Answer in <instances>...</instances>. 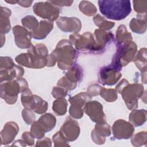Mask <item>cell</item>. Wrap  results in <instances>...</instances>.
<instances>
[{
  "mask_svg": "<svg viewBox=\"0 0 147 147\" xmlns=\"http://www.w3.org/2000/svg\"><path fill=\"white\" fill-rule=\"evenodd\" d=\"M52 54L58 60V67L61 69L69 68L74 64L77 57V52L67 40H61Z\"/></svg>",
  "mask_w": 147,
  "mask_h": 147,
  "instance_id": "obj_2",
  "label": "cell"
},
{
  "mask_svg": "<svg viewBox=\"0 0 147 147\" xmlns=\"http://www.w3.org/2000/svg\"><path fill=\"white\" fill-rule=\"evenodd\" d=\"M144 86L141 84L127 83L119 92L129 109L137 107L138 99L143 95Z\"/></svg>",
  "mask_w": 147,
  "mask_h": 147,
  "instance_id": "obj_5",
  "label": "cell"
},
{
  "mask_svg": "<svg viewBox=\"0 0 147 147\" xmlns=\"http://www.w3.org/2000/svg\"><path fill=\"white\" fill-rule=\"evenodd\" d=\"M134 131L133 125L122 119L117 120L113 126L114 136L118 139H127L132 135Z\"/></svg>",
  "mask_w": 147,
  "mask_h": 147,
  "instance_id": "obj_10",
  "label": "cell"
},
{
  "mask_svg": "<svg viewBox=\"0 0 147 147\" xmlns=\"http://www.w3.org/2000/svg\"><path fill=\"white\" fill-rule=\"evenodd\" d=\"M56 118L50 113H47L41 116L37 123L44 132L51 130L56 125Z\"/></svg>",
  "mask_w": 147,
  "mask_h": 147,
  "instance_id": "obj_15",
  "label": "cell"
},
{
  "mask_svg": "<svg viewBox=\"0 0 147 147\" xmlns=\"http://www.w3.org/2000/svg\"><path fill=\"white\" fill-rule=\"evenodd\" d=\"M82 68L79 65L74 66L68 72L66 73L65 78L70 82L74 83H76L79 82L82 76Z\"/></svg>",
  "mask_w": 147,
  "mask_h": 147,
  "instance_id": "obj_20",
  "label": "cell"
},
{
  "mask_svg": "<svg viewBox=\"0 0 147 147\" xmlns=\"http://www.w3.org/2000/svg\"><path fill=\"white\" fill-rule=\"evenodd\" d=\"M22 25L32 30V32H34L38 26V23L36 18L32 16H28L24 17L21 20ZM31 32V33H32Z\"/></svg>",
  "mask_w": 147,
  "mask_h": 147,
  "instance_id": "obj_24",
  "label": "cell"
},
{
  "mask_svg": "<svg viewBox=\"0 0 147 147\" xmlns=\"http://www.w3.org/2000/svg\"><path fill=\"white\" fill-rule=\"evenodd\" d=\"M94 21L96 25L99 26L101 29H111L114 25V23L113 22H110L105 19L103 17L100 16L99 14L95 16L94 18Z\"/></svg>",
  "mask_w": 147,
  "mask_h": 147,
  "instance_id": "obj_25",
  "label": "cell"
},
{
  "mask_svg": "<svg viewBox=\"0 0 147 147\" xmlns=\"http://www.w3.org/2000/svg\"><path fill=\"white\" fill-rule=\"evenodd\" d=\"M131 30L136 33H144L146 31V19L133 18L130 24Z\"/></svg>",
  "mask_w": 147,
  "mask_h": 147,
  "instance_id": "obj_19",
  "label": "cell"
},
{
  "mask_svg": "<svg viewBox=\"0 0 147 147\" xmlns=\"http://www.w3.org/2000/svg\"><path fill=\"white\" fill-rule=\"evenodd\" d=\"M13 31L17 47L24 49L31 46L30 38L32 35L30 32L19 25L15 26L13 29Z\"/></svg>",
  "mask_w": 147,
  "mask_h": 147,
  "instance_id": "obj_12",
  "label": "cell"
},
{
  "mask_svg": "<svg viewBox=\"0 0 147 147\" xmlns=\"http://www.w3.org/2000/svg\"><path fill=\"white\" fill-rule=\"evenodd\" d=\"M53 24L52 22L41 21L37 29L31 33L32 36L36 39H43L52 29Z\"/></svg>",
  "mask_w": 147,
  "mask_h": 147,
  "instance_id": "obj_14",
  "label": "cell"
},
{
  "mask_svg": "<svg viewBox=\"0 0 147 147\" xmlns=\"http://www.w3.org/2000/svg\"><path fill=\"white\" fill-rule=\"evenodd\" d=\"M146 49L145 48L141 49L137 55L134 60L136 66L142 71V74H146Z\"/></svg>",
  "mask_w": 147,
  "mask_h": 147,
  "instance_id": "obj_18",
  "label": "cell"
},
{
  "mask_svg": "<svg viewBox=\"0 0 147 147\" xmlns=\"http://www.w3.org/2000/svg\"><path fill=\"white\" fill-rule=\"evenodd\" d=\"M67 102L65 99H59L55 100L53 103V110L57 115H63L67 111Z\"/></svg>",
  "mask_w": 147,
  "mask_h": 147,
  "instance_id": "obj_23",
  "label": "cell"
},
{
  "mask_svg": "<svg viewBox=\"0 0 147 147\" xmlns=\"http://www.w3.org/2000/svg\"><path fill=\"white\" fill-rule=\"evenodd\" d=\"M133 3L134 10L138 13L137 14L146 15V1H133Z\"/></svg>",
  "mask_w": 147,
  "mask_h": 147,
  "instance_id": "obj_27",
  "label": "cell"
},
{
  "mask_svg": "<svg viewBox=\"0 0 147 147\" xmlns=\"http://www.w3.org/2000/svg\"><path fill=\"white\" fill-rule=\"evenodd\" d=\"M82 107L72 105L69 108L70 115L75 118H80L83 115V110L81 108Z\"/></svg>",
  "mask_w": 147,
  "mask_h": 147,
  "instance_id": "obj_28",
  "label": "cell"
},
{
  "mask_svg": "<svg viewBox=\"0 0 147 147\" xmlns=\"http://www.w3.org/2000/svg\"><path fill=\"white\" fill-rule=\"evenodd\" d=\"M70 40L78 50L94 51V40L92 34L90 32H86L82 36L76 34H72L70 36Z\"/></svg>",
  "mask_w": 147,
  "mask_h": 147,
  "instance_id": "obj_8",
  "label": "cell"
},
{
  "mask_svg": "<svg viewBox=\"0 0 147 147\" xmlns=\"http://www.w3.org/2000/svg\"><path fill=\"white\" fill-rule=\"evenodd\" d=\"M54 98H62L66 96L67 90L62 87H55L53 88L52 92Z\"/></svg>",
  "mask_w": 147,
  "mask_h": 147,
  "instance_id": "obj_29",
  "label": "cell"
},
{
  "mask_svg": "<svg viewBox=\"0 0 147 147\" xmlns=\"http://www.w3.org/2000/svg\"><path fill=\"white\" fill-rule=\"evenodd\" d=\"M100 96L107 102H114L117 99V94L114 89H106L102 88L100 91Z\"/></svg>",
  "mask_w": 147,
  "mask_h": 147,
  "instance_id": "obj_26",
  "label": "cell"
},
{
  "mask_svg": "<svg viewBox=\"0 0 147 147\" xmlns=\"http://www.w3.org/2000/svg\"><path fill=\"white\" fill-rule=\"evenodd\" d=\"M59 131L66 137L65 138L71 141L77 138L80 133V128L76 121L67 117Z\"/></svg>",
  "mask_w": 147,
  "mask_h": 147,
  "instance_id": "obj_11",
  "label": "cell"
},
{
  "mask_svg": "<svg viewBox=\"0 0 147 147\" xmlns=\"http://www.w3.org/2000/svg\"><path fill=\"white\" fill-rule=\"evenodd\" d=\"M91 99V96L88 94L81 92L72 98H70L69 101L72 105L82 107L86 102H88Z\"/></svg>",
  "mask_w": 147,
  "mask_h": 147,
  "instance_id": "obj_21",
  "label": "cell"
},
{
  "mask_svg": "<svg viewBox=\"0 0 147 147\" xmlns=\"http://www.w3.org/2000/svg\"><path fill=\"white\" fill-rule=\"evenodd\" d=\"M59 29L64 32H78L81 28L80 21L75 17H60L56 21Z\"/></svg>",
  "mask_w": 147,
  "mask_h": 147,
  "instance_id": "obj_13",
  "label": "cell"
},
{
  "mask_svg": "<svg viewBox=\"0 0 147 147\" xmlns=\"http://www.w3.org/2000/svg\"><path fill=\"white\" fill-rule=\"evenodd\" d=\"M116 38L118 45L130 42L132 40L131 34L127 32L126 29V26L123 25L118 26V28L117 30Z\"/></svg>",
  "mask_w": 147,
  "mask_h": 147,
  "instance_id": "obj_17",
  "label": "cell"
},
{
  "mask_svg": "<svg viewBox=\"0 0 147 147\" xmlns=\"http://www.w3.org/2000/svg\"><path fill=\"white\" fill-rule=\"evenodd\" d=\"M51 3H52L54 5H57V6H70L72 3L73 1H51Z\"/></svg>",
  "mask_w": 147,
  "mask_h": 147,
  "instance_id": "obj_31",
  "label": "cell"
},
{
  "mask_svg": "<svg viewBox=\"0 0 147 147\" xmlns=\"http://www.w3.org/2000/svg\"><path fill=\"white\" fill-rule=\"evenodd\" d=\"M146 111L144 109L133 110L129 115V121L132 125L134 126H139L146 121Z\"/></svg>",
  "mask_w": 147,
  "mask_h": 147,
  "instance_id": "obj_16",
  "label": "cell"
},
{
  "mask_svg": "<svg viewBox=\"0 0 147 147\" xmlns=\"http://www.w3.org/2000/svg\"><path fill=\"white\" fill-rule=\"evenodd\" d=\"M33 11L39 17L51 21L57 19L59 14V9L51 1L35 3L33 6Z\"/></svg>",
  "mask_w": 147,
  "mask_h": 147,
  "instance_id": "obj_6",
  "label": "cell"
},
{
  "mask_svg": "<svg viewBox=\"0 0 147 147\" xmlns=\"http://www.w3.org/2000/svg\"><path fill=\"white\" fill-rule=\"evenodd\" d=\"M6 2L7 3H11V4H14V3H17L18 2V1H6Z\"/></svg>",
  "mask_w": 147,
  "mask_h": 147,
  "instance_id": "obj_33",
  "label": "cell"
},
{
  "mask_svg": "<svg viewBox=\"0 0 147 147\" xmlns=\"http://www.w3.org/2000/svg\"><path fill=\"white\" fill-rule=\"evenodd\" d=\"M98 3L101 13L110 20L125 19L131 10L130 1L128 0H100Z\"/></svg>",
  "mask_w": 147,
  "mask_h": 147,
  "instance_id": "obj_1",
  "label": "cell"
},
{
  "mask_svg": "<svg viewBox=\"0 0 147 147\" xmlns=\"http://www.w3.org/2000/svg\"><path fill=\"white\" fill-rule=\"evenodd\" d=\"M28 86L27 82L23 78H19L4 84L1 83V97L9 104L14 103L17 98V94L24 91Z\"/></svg>",
  "mask_w": 147,
  "mask_h": 147,
  "instance_id": "obj_4",
  "label": "cell"
},
{
  "mask_svg": "<svg viewBox=\"0 0 147 147\" xmlns=\"http://www.w3.org/2000/svg\"><path fill=\"white\" fill-rule=\"evenodd\" d=\"M79 7L82 13L88 16H92L95 14L96 12V7L92 3L90 2V1H81L79 3Z\"/></svg>",
  "mask_w": 147,
  "mask_h": 147,
  "instance_id": "obj_22",
  "label": "cell"
},
{
  "mask_svg": "<svg viewBox=\"0 0 147 147\" xmlns=\"http://www.w3.org/2000/svg\"><path fill=\"white\" fill-rule=\"evenodd\" d=\"M137 51V45L133 42L118 45L117 53L114 56L111 65L121 70L122 66L126 65L134 59Z\"/></svg>",
  "mask_w": 147,
  "mask_h": 147,
  "instance_id": "obj_3",
  "label": "cell"
},
{
  "mask_svg": "<svg viewBox=\"0 0 147 147\" xmlns=\"http://www.w3.org/2000/svg\"><path fill=\"white\" fill-rule=\"evenodd\" d=\"M33 2V1H18V3L24 7H29L31 6L32 3Z\"/></svg>",
  "mask_w": 147,
  "mask_h": 147,
  "instance_id": "obj_32",
  "label": "cell"
},
{
  "mask_svg": "<svg viewBox=\"0 0 147 147\" xmlns=\"http://www.w3.org/2000/svg\"><path fill=\"white\" fill-rule=\"evenodd\" d=\"M120 71L111 64L104 67L100 68L99 72V81L104 85H114L122 76Z\"/></svg>",
  "mask_w": 147,
  "mask_h": 147,
  "instance_id": "obj_7",
  "label": "cell"
},
{
  "mask_svg": "<svg viewBox=\"0 0 147 147\" xmlns=\"http://www.w3.org/2000/svg\"><path fill=\"white\" fill-rule=\"evenodd\" d=\"M84 110L92 121L97 123L105 121V116L103 112V107L96 100L87 102Z\"/></svg>",
  "mask_w": 147,
  "mask_h": 147,
  "instance_id": "obj_9",
  "label": "cell"
},
{
  "mask_svg": "<svg viewBox=\"0 0 147 147\" xmlns=\"http://www.w3.org/2000/svg\"><path fill=\"white\" fill-rule=\"evenodd\" d=\"M101 88H102V87L98 85L92 84L89 87L88 89V91L91 94V96L98 95L100 93V91Z\"/></svg>",
  "mask_w": 147,
  "mask_h": 147,
  "instance_id": "obj_30",
  "label": "cell"
}]
</instances>
